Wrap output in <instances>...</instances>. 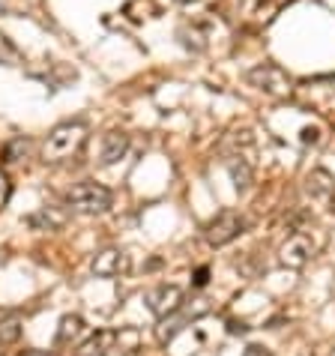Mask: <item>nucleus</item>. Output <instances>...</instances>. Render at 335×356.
<instances>
[{"label": "nucleus", "mask_w": 335, "mask_h": 356, "mask_svg": "<svg viewBox=\"0 0 335 356\" xmlns=\"http://www.w3.org/2000/svg\"><path fill=\"white\" fill-rule=\"evenodd\" d=\"M245 231V219L240 213H234V210H222V213H215V219L206 225V243L213 245V249H222V245H228L234 243L236 236H240Z\"/></svg>", "instance_id": "5"}, {"label": "nucleus", "mask_w": 335, "mask_h": 356, "mask_svg": "<svg viewBox=\"0 0 335 356\" xmlns=\"http://www.w3.org/2000/svg\"><path fill=\"white\" fill-rule=\"evenodd\" d=\"M84 141H87V123L84 120L57 123L45 138L42 156H45V162H63V159H69V156L81 153Z\"/></svg>", "instance_id": "1"}, {"label": "nucleus", "mask_w": 335, "mask_h": 356, "mask_svg": "<svg viewBox=\"0 0 335 356\" xmlns=\"http://www.w3.org/2000/svg\"><path fill=\"white\" fill-rule=\"evenodd\" d=\"M18 335H22V326H18V323H3V326H0V348L18 341Z\"/></svg>", "instance_id": "13"}, {"label": "nucleus", "mask_w": 335, "mask_h": 356, "mask_svg": "<svg viewBox=\"0 0 335 356\" xmlns=\"http://www.w3.org/2000/svg\"><path fill=\"white\" fill-rule=\"evenodd\" d=\"M177 3H198V0H177Z\"/></svg>", "instance_id": "18"}, {"label": "nucleus", "mask_w": 335, "mask_h": 356, "mask_svg": "<svg viewBox=\"0 0 335 356\" xmlns=\"http://www.w3.org/2000/svg\"><path fill=\"white\" fill-rule=\"evenodd\" d=\"M114 341H117V332H96V335H90L81 348L75 350V356H108L114 350Z\"/></svg>", "instance_id": "10"}, {"label": "nucleus", "mask_w": 335, "mask_h": 356, "mask_svg": "<svg viewBox=\"0 0 335 356\" xmlns=\"http://www.w3.org/2000/svg\"><path fill=\"white\" fill-rule=\"evenodd\" d=\"M9 195H13V183H9V177L0 171V213H3V207L9 204Z\"/></svg>", "instance_id": "14"}, {"label": "nucleus", "mask_w": 335, "mask_h": 356, "mask_svg": "<svg viewBox=\"0 0 335 356\" xmlns=\"http://www.w3.org/2000/svg\"><path fill=\"white\" fill-rule=\"evenodd\" d=\"M305 189L314 201L327 204V210H335V177L329 171H323V168H314L309 174V180H305Z\"/></svg>", "instance_id": "8"}, {"label": "nucleus", "mask_w": 335, "mask_h": 356, "mask_svg": "<svg viewBox=\"0 0 335 356\" xmlns=\"http://www.w3.org/2000/svg\"><path fill=\"white\" fill-rule=\"evenodd\" d=\"M22 63H24V57L18 51V45L0 31V66H22Z\"/></svg>", "instance_id": "12"}, {"label": "nucleus", "mask_w": 335, "mask_h": 356, "mask_svg": "<svg viewBox=\"0 0 335 356\" xmlns=\"http://www.w3.org/2000/svg\"><path fill=\"white\" fill-rule=\"evenodd\" d=\"M195 284H206V270H198V279H195Z\"/></svg>", "instance_id": "17"}, {"label": "nucleus", "mask_w": 335, "mask_h": 356, "mask_svg": "<svg viewBox=\"0 0 335 356\" xmlns=\"http://www.w3.org/2000/svg\"><path fill=\"white\" fill-rule=\"evenodd\" d=\"M18 356H57L54 350H36V348H27V350H22Z\"/></svg>", "instance_id": "16"}, {"label": "nucleus", "mask_w": 335, "mask_h": 356, "mask_svg": "<svg viewBox=\"0 0 335 356\" xmlns=\"http://www.w3.org/2000/svg\"><path fill=\"white\" fill-rule=\"evenodd\" d=\"M243 356H272L267 348H261V344H249V348H245V353Z\"/></svg>", "instance_id": "15"}, {"label": "nucleus", "mask_w": 335, "mask_h": 356, "mask_svg": "<svg viewBox=\"0 0 335 356\" xmlns=\"http://www.w3.org/2000/svg\"><path fill=\"white\" fill-rule=\"evenodd\" d=\"M183 302H186V293H183V288H177V284H159V288L147 291V309L159 321L174 312H180Z\"/></svg>", "instance_id": "6"}, {"label": "nucleus", "mask_w": 335, "mask_h": 356, "mask_svg": "<svg viewBox=\"0 0 335 356\" xmlns=\"http://www.w3.org/2000/svg\"><path fill=\"white\" fill-rule=\"evenodd\" d=\"M0 356H3V348H0Z\"/></svg>", "instance_id": "19"}, {"label": "nucleus", "mask_w": 335, "mask_h": 356, "mask_svg": "<svg viewBox=\"0 0 335 356\" xmlns=\"http://www.w3.org/2000/svg\"><path fill=\"white\" fill-rule=\"evenodd\" d=\"M320 245H323V243H314V240H311V231H309V227H302V231H293V234L288 236V243L281 245L279 264L288 266V270H302V266L309 264V261L318 258Z\"/></svg>", "instance_id": "3"}, {"label": "nucleus", "mask_w": 335, "mask_h": 356, "mask_svg": "<svg viewBox=\"0 0 335 356\" xmlns=\"http://www.w3.org/2000/svg\"><path fill=\"white\" fill-rule=\"evenodd\" d=\"M129 266H132V261L123 249H102L93 258L90 270H93V275H99V279H117V275L129 273Z\"/></svg>", "instance_id": "7"}, {"label": "nucleus", "mask_w": 335, "mask_h": 356, "mask_svg": "<svg viewBox=\"0 0 335 356\" xmlns=\"http://www.w3.org/2000/svg\"><path fill=\"white\" fill-rule=\"evenodd\" d=\"M245 78H249L252 87H258V90H263L267 96H275V99L288 96L293 90L291 75L284 72L279 63H261V66L249 69V75H245Z\"/></svg>", "instance_id": "4"}, {"label": "nucleus", "mask_w": 335, "mask_h": 356, "mask_svg": "<svg viewBox=\"0 0 335 356\" xmlns=\"http://www.w3.org/2000/svg\"><path fill=\"white\" fill-rule=\"evenodd\" d=\"M111 204H114L111 189L102 183H96V180L75 183L66 195V207L72 213H81V216H102V213L111 210Z\"/></svg>", "instance_id": "2"}, {"label": "nucleus", "mask_w": 335, "mask_h": 356, "mask_svg": "<svg viewBox=\"0 0 335 356\" xmlns=\"http://www.w3.org/2000/svg\"><path fill=\"white\" fill-rule=\"evenodd\" d=\"M126 150H129V135L126 132H108L102 138V165H114L120 162Z\"/></svg>", "instance_id": "9"}, {"label": "nucleus", "mask_w": 335, "mask_h": 356, "mask_svg": "<svg viewBox=\"0 0 335 356\" xmlns=\"http://www.w3.org/2000/svg\"><path fill=\"white\" fill-rule=\"evenodd\" d=\"M87 330V323L81 314H66L60 318V330H57V344H72L75 339H81Z\"/></svg>", "instance_id": "11"}]
</instances>
